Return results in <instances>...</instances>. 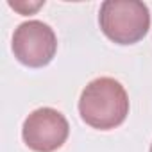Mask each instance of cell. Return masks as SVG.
<instances>
[{"mask_svg": "<svg viewBox=\"0 0 152 152\" xmlns=\"http://www.w3.org/2000/svg\"><path fill=\"white\" fill-rule=\"evenodd\" d=\"M99 23L102 32L118 45H132L150 29L148 7L138 0H106L100 6Z\"/></svg>", "mask_w": 152, "mask_h": 152, "instance_id": "obj_2", "label": "cell"}, {"mask_svg": "<svg viewBox=\"0 0 152 152\" xmlns=\"http://www.w3.org/2000/svg\"><path fill=\"white\" fill-rule=\"evenodd\" d=\"M70 125L63 113L54 107H39L32 111L22 127L25 145L34 152H54L68 140Z\"/></svg>", "mask_w": 152, "mask_h": 152, "instance_id": "obj_4", "label": "cell"}, {"mask_svg": "<svg viewBox=\"0 0 152 152\" xmlns=\"http://www.w3.org/2000/svg\"><path fill=\"white\" fill-rule=\"evenodd\" d=\"M79 113L81 118L93 129H115L124 124L129 115L127 91L113 77H99L83 90Z\"/></svg>", "mask_w": 152, "mask_h": 152, "instance_id": "obj_1", "label": "cell"}, {"mask_svg": "<svg viewBox=\"0 0 152 152\" xmlns=\"http://www.w3.org/2000/svg\"><path fill=\"white\" fill-rule=\"evenodd\" d=\"M57 50V38L50 25L39 20H29L18 25L13 34L15 57L31 68L47 66Z\"/></svg>", "mask_w": 152, "mask_h": 152, "instance_id": "obj_3", "label": "cell"}, {"mask_svg": "<svg viewBox=\"0 0 152 152\" xmlns=\"http://www.w3.org/2000/svg\"><path fill=\"white\" fill-rule=\"evenodd\" d=\"M150 152H152V145H150Z\"/></svg>", "mask_w": 152, "mask_h": 152, "instance_id": "obj_5", "label": "cell"}]
</instances>
